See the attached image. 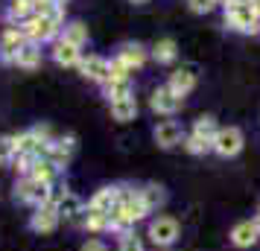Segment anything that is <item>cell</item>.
<instances>
[{"instance_id":"44dd1931","label":"cell","mask_w":260,"mask_h":251,"mask_svg":"<svg viewBox=\"0 0 260 251\" xmlns=\"http://www.w3.org/2000/svg\"><path fill=\"white\" fill-rule=\"evenodd\" d=\"M32 18V0H9L6 3V21L9 24H24Z\"/></svg>"},{"instance_id":"8992f818","label":"cell","mask_w":260,"mask_h":251,"mask_svg":"<svg viewBox=\"0 0 260 251\" xmlns=\"http://www.w3.org/2000/svg\"><path fill=\"white\" fill-rule=\"evenodd\" d=\"M149 239L158 248H170L178 239V222L173 216H155L152 222H149Z\"/></svg>"},{"instance_id":"7a4b0ae2","label":"cell","mask_w":260,"mask_h":251,"mask_svg":"<svg viewBox=\"0 0 260 251\" xmlns=\"http://www.w3.org/2000/svg\"><path fill=\"white\" fill-rule=\"evenodd\" d=\"M15 199L24 204H47L53 199V184H44V181L32 178V175H21V181L15 184Z\"/></svg>"},{"instance_id":"d6a6232c","label":"cell","mask_w":260,"mask_h":251,"mask_svg":"<svg viewBox=\"0 0 260 251\" xmlns=\"http://www.w3.org/2000/svg\"><path fill=\"white\" fill-rule=\"evenodd\" d=\"M53 3H56V6H61V9H64V6H68L71 0H53Z\"/></svg>"},{"instance_id":"83f0119b","label":"cell","mask_w":260,"mask_h":251,"mask_svg":"<svg viewBox=\"0 0 260 251\" xmlns=\"http://www.w3.org/2000/svg\"><path fill=\"white\" fill-rule=\"evenodd\" d=\"M85 228H88L91 234L108 231V213H88V210H85Z\"/></svg>"},{"instance_id":"ffe728a7","label":"cell","mask_w":260,"mask_h":251,"mask_svg":"<svg viewBox=\"0 0 260 251\" xmlns=\"http://www.w3.org/2000/svg\"><path fill=\"white\" fill-rule=\"evenodd\" d=\"M176 56H178V44L173 38H158L152 44V59L158 61V64H173Z\"/></svg>"},{"instance_id":"9a60e30c","label":"cell","mask_w":260,"mask_h":251,"mask_svg":"<svg viewBox=\"0 0 260 251\" xmlns=\"http://www.w3.org/2000/svg\"><path fill=\"white\" fill-rule=\"evenodd\" d=\"M257 239H260V231H257V225H254V219L237 222L234 231H231V242H234L237 248H251Z\"/></svg>"},{"instance_id":"cb8c5ba5","label":"cell","mask_w":260,"mask_h":251,"mask_svg":"<svg viewBox=\"0 0 260 251\" xmlns=\"http://www.w3.org/2000/svg\"><path fill=\"white\" fill-rule=\"evenodd\" d=\"M141 196H143V202H146L149 210H158V207H164V202H167V193H164L161 184H146V187H141Z\"/></svg>"},{"instance_id":"4316f807","label":"cell","mask_w":260,"mask_h":251,"mask_svg":"<svg viewBox=\"0 0 260 251\" xmlns=\"http://www.w3.org/2000/svg\"><path fill=\"white\" fill-rule=\"evenodd\" d=\"M106 96L108 102H114V99H123V96H132V82H106Z\"/></svg>"},{"instance_id":"52a82bcc","label":"cell","mask_w":260,"mask_h":251,"mask_svg":"<svg viewBox=\"0 0 260 251\" xmlns=\"http://www.w3.org/2000/svg\"><path fill=\"white\" fill-rule=\"evenodd\" d=\"M79 73H82L85 79L96 82V85H106L108 76H111V59L91 53V56H85V59L79 61Z\"/></svg>"},{"instance_id":"7402d4cb","label":"cell","mask_w":260,"mask_h":251,"mask_svg":"<svg viewBox=\"0 0 260 251\" xmlns=\"http://www.w3.org/2000/svg\"><path fill=\"white\" fill-rule=\"evenodd\" d=\"M64 41H71V44H76V47H85L88 44V26L82 24V21H71V24L61 26V35Z\"/></svg>"},{"instance_id":"f546056e","label":"cell","mask_w":260,"mask_h":251,"mask_svg":"<svg viewBox=\"0 0 260 251\" xmlns=\"http://www.w3.org/2000/svg\"><path fill=\"white\" fill-rule=\"evenodd\" d=\"M219 6V0H187V9L193 15H208Z\"/></svg>"},{"instance_id":"9c48e42d","label":"cell","mask_w":260,"mask_h":251,"mask_svg":"<svg viewBox=\"0 0 260 251\" xmlns=\"http://www.w3.org/2000/svg\"><path fill=\"white\" fill-rule=\"evenodd\" d=\"M61 216L59 210H56V204L47 202L41 204V207H36V213H32V219H29V228L36 231V234H53L56 228H59Z\"/></svg>"},{"instance_id":"5b68a950","label":"cell","mask_w":260,"mask_h":251,"mask_svg":"<svg viewBox=\"0 0 260 251\" xmlns=\"http://www.w3.org/2000/svg\"><path fill=\"white\" fill-rule=\"evenodd\" d=\"M243 132L237 129V126H219V132L213 137V152L219 158H234L240 155V149H243Z\"/></svg>"},{"instance_id":"d4e9b609","label":"cell","mask_w":260,"mask_h":251,"mask_svg":"<svg viewBox=\"0 0 260 251\" xmlns=\"http://www.w3.org/2000/svg\"><path fill=\"white\" fill-rule=\"evenodd\" d=\"M181 146L187 149L190 155H205V152H213V140H205L199 134H184Z\"/></svg>"},{"instance_id":"7c38bea8","label":"cell","mask_w":260,"mask_h":251,"mask_svg":"<svg viewBox=\"0 0 260 251\" xmlns=\"http://www.w3.org/2000/svg\"><path fill=\"white\" fill-rule=\"evenodd\" d=\"M167 88L173 91V94H178L181 99L196 88V67H178V70L170 73V79H167Z\"/></svg>"},{"instance_id":"277c9868","label":"cell","mask_w":260,"mask_h":251,"mask_svg":"<svg viewBox=\"0 0 260 251\" xmlns=\"http://www.w3.org/2000/svg\"><path fill=\"white\" fill-rule=\"evenodd\" d=\"M29 44L26 32L18 24H9L3 32H0V61L3 64H12V59L18 56V50H24Z\"/></svg>"},{"instance_id":"603a6c76","label":"cell","mask_w":260,"mask_h":251,"mask_svg":"<svg viewBox=\"0 0 260 251\" xmlns=\"http://www.w3.org/2000/svg\"><path fill=\"white\" fill-rule=\"evenodd\" d=\"M32 178L44 181V184H56V175H59V167L53 164V161H47V158H38L36 167H32V172H29Z\"/></svg>"},{"instance_id":"3957f363","label":"cell","mask_w":260,"mask_h":251,"mask_svg":"<svg viewBox=\"0 0 260 251\" xmlns=\"http://www.w3.org/2000/svg\"><path fill=\"white\" fill-rule=\"evenodd\" d=\"M26 32V38L32 44H44V41H53L56 35H61V21H53V18H29L24 24H18Z\"/></svg>"},{"instance_id":"4fadbf2b","label":"cell","mask_w":260,"mask_h":251,"mask_svg":"<svg viewBox=\"0 0 260 251\" xmlns=\"http://www.w3.org/2000/svg\"><path fill=\"white\" fill-rule=\"evenodd\" d=\"M120 199V187H100L88 202V213H111Z\"/></svg>"},{"instance_id":"4dcf8cb0","label":"cell","mask_w":260,"mask_h":251,"mask_svg":"<svg viewBox=\"0 0 260 251\" xmlns=\"http://www.w3.org/2000/svg\"><path fill=\"white\" fill-rule=\"evenodd\" d=\"M117 251H146L143 248V242H141V237H135V234H123V237H120V248Z\"/></svg>"},{"instance_id":"f1b7e54d","label":"cell","mask_w":260,"mask_h":251,"mask_svg":"<svg viewBox=\"0 0 260 251\" xmlns=\"http://www.w3.org/2000/svg\"><path fill=\"white\" fill-rule=\"evenodd\" d=\"M15 161V134H0V164Z\"/></svg>"},{"instance_id":"ba28073f","label":"cell","mask_w":260,"mask_h":251,"mask_svg":"<svg viewBox=\"0 0 260 251\" xmlns=\"http://www.w3.org/2000/svg\"><path fill=\"white\" fill-rule=\"evenodd\" d=\"M73 152H76V137L73 134H61V137H53L47 146V161H53L56 167H68L71 164Z\"/></svg>"},{"instance_id":"8d00e7d4","label":"cell","mask_w":260,"mask_h":251,"mask_svg":"<svg viewBox=\"0 0 260 251\" xmlns=\"http://www.w3.org/2000/svg\"><path fill=\"white\" fill-rule=\"evenodd\" d=\"M257 35H260V29H257Z\"/></svg>"},{"instance_id":"e575fe53","label":"cell","mask_w":260,"mask_h":251,"mask_svg":"<svg viewBox=\"0 0 260 251\" xmlns=\"http://www.w3.org/2000/svg\"><path fill=\"white\" fill-rule=\"evenodd\" d=\"M254 225H257V231H260V210H257V216H254Z\"/></svg>"},{"instance_id":"d6986e66","label":"cell","mask_w":260,"mask_h":251,"mask_svg":"<svg viewBox=\"0 0 260 251\" xmlns=\"http://www.w3.org/2000/svg\"><path fill=\"white\" fill-rule=\"evenodd\" d=\"M15 67H21V70H36L38 64H41V44H26L24 50H18V56L12 59Z\"/></svg>"},{"instance_id":"2e32d148","label":"cell","mask_w":260,"mask_h":251,"mask_svg":"<svg viewBox=\"0 0 260 251\" xmlns=\"http://www.w3.org/2000/svg\"><path fill=\"white\" fill-rule=\"evenodd\" d=\"M117 56L129 64L132 70H138V67H143V64H146V59H149V50L143 47V44H138V41H129V44H123V47L117 50Z\"/></svg>"},{"instance_id":"8fae6325","label":"cell","mask_w":260,"mask_h":251,"mask_svg":"<svg viewBox=\"0 0 260 251\" xmlns=\"http://www.w3.org/2000/svg\"><path fill=\"white\" fill-rule=\"evenodd\" d=\"M155 144L161 146V149H173V146H181V140H184V129H181V123H176V120H161L158 126H155Z\"/></svg>"},{"instance_id":"d590c367","label":"cell","mask_w":260,"mask_h":251,"mask_svg":"<svg viewBox=\"0 0 260 251\" xmlns=\"http://www.w3.org/2000/svg\"><path fill=\"white\" fill-rule=\"evenodd\" d=\"M161 251H170V248H161Z\"/></svg>"},{"instance_id":"e0dca14e","label":"cell","mask_w":260,"mask_h":251,"mask_svg":"<svg viewBox=\"0 0 260 251\" xmlns=\"http://www.w3.org/2000/svg\"><path fill=\"white\" fill-rule=\"evenodd\" d=\"M108 108H111V117L117 120V123H132V120L138 117V99H135V94L108 102Z\"/></svg>"},{"instance_id":"6da1fadb","label":"cell","mask_w":260,"mask_h":251,"mask_svg":"<svg viewBox=\"0 0 260 251\" xmlns=\"http://www.w3.org/2000/svg\"><path fill=\"white\" fill-rule=\"evenodd\" d=\"M225 9V24L234 32H257L260 29V9L251 0H228Z\"/></svg>"},{"instance_id":"5bb4252c","label":"cell","mask_w":260,"mask_h":251,"mask_svg":"<svg viewBox=\"0 0 260 251\" xmlns=\"http://www.w3.org/2000/svg\"><path fill=\"white\" fill-rule=\"evenodd\" d=\"M53 59H56V64H61V67H79V61H82V47H76L71 41L59 38V41L53 44Z\"/></svg>"},{"instance_id":"836d02e7","label":"cell","mask_w":260,"mask_h":251,"mask_svg":"<svg viewBox=\"0 0 260 251\" xmlns=\"http://www.w3.org/2000/svg\"><path fill=\"white\" fill-rule=\"evenodd\" d=\"M129 3H135V6H143V3H149V0H129Z\"/></svg>"},{"instance_id":"ac0fdd59","label":"cell","mask_w":260,"mask_h":251,"mask_svg":"<svg viewBox=\"0 0 260 251\" xmlns=\"http://www.w3.org/2000/svg\"><path fill=\"white\" fill-rule=\"evenodd\" d=\"M56 210H59V216H64V219H79V216L85 213L82 207V199L76 196V193H61L59 202H56Z\"/></svg>"},{"instance_id":"30bf717a","label":"cell","mask_w":260,"mask_h":251,"mask_svg":"<svg viewBox=\"0 0 260 251\" xmlns=\"http://www.w3.org/2000/svg\"><path fill=\"white\" fill-rule=\"evenodd\" d=\"M149 108H152L155 114H164V117H173L178 108H181V96L173 94L167 85H161V88H155L152 96H149Z\"/></svg>"},{"instance_id":"1f68e13d","label":"cell","mask_w":260,"mask_h":251,"mask_svg":"<svg viewBox=\"0 0 260 251\" xmlns=\"http://www.w3.org/2000/svg\"><path fill=\"white\" fill-rule=\"evenodd\" d=\"M79 251H108V245L103 242V239L91 237V239H85V242H82V248H79Z\"/></svg>"},{"instance_id":"484cf974","label":"cell","mask_w":260,"mask_h":251,"mask_svg":"<svg viewBox=\"0 0 260 251\" xmlns=\"http://www.w3.org/2000/svg\"><path fill=\"white\" fill-rule=\"evenodd\" d=\"M216 132H219L216 120H213L211 114H205V117L196 120V126H193V132H190V134H199V137H205V140H213V137H216Z\"/></svg>"}]
</instances>
